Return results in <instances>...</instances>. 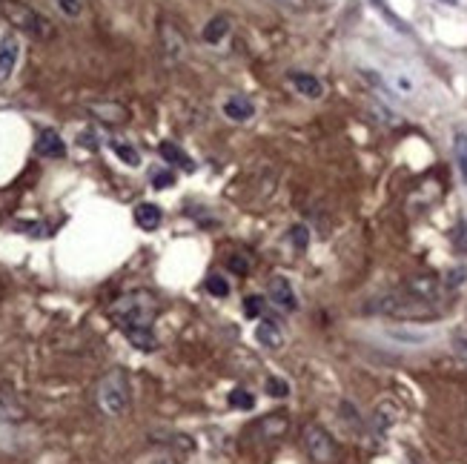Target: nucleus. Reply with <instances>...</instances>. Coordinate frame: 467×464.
Returning <instances> with one entry per match:
<instances>
[{"instance_id":"nucleus-19","label":"nucleus","mask_w":467,"mask_h":464,"mask_svg":"<svg viewBox=\"0 0 467 464\" xmlns=\"http://www.w3.org/2000/svg\"><path fill=\"white\" fill-rule=\"evenodd\" d=\"M453 152H456L459 172H461V178L467 181V135H464V132L456 135V141H453Z\"/></svg>"},{"instance_id":"nucleus-5","label":"nucleus","mask_w":467,"mask_h":464,"mask_svg":"<svg viewBox=\"0 0 467 464\" xmlns=\"http://www.w3.org/2000/svg\"><path fill=\"white\" fill-rule=\"evenodd\" d=\"M304 444H307V453L313 456L319 464H327V461H333L335 444H333L330 433H327L321 424H307V427H304Z\"/></svg>"},{"instance_id":"nucleus-23","label":"nucleus","mask_w":467,"mask_h":464,"mask_svg":"<svg viewBox=\"0 0 467 464\" xmlns=\"http://www.w3.org/2000/svg\"><path fill=\"white\" fill-rule=\"evenodd\" d=\"M207 290L215 298H224V295H230V281H227V278H221V275H209L207 278Z\"/></svg>"},{"instance_id":"nucleus-34","label":"nucleus","mask_w":467,"mask_h":464,"mask_svg":"<svg viewBox=\"0 0 467 464\" xmlns=\"http://www.w3.org/2000/svg\"><path fill=\"white\" fill-rule=\"evenodd\" d=\"M442 3H445V6H456V0H442Z\"/></svg>"},{"instance_id":"nucleus-17","label":"nucleus","mask_w":467,"mask_h":464,"mask_svg":"<svg viewBox=\"0 0 467 464\" xmlns=\"http://www.w3.org/2000/svg\"><path fill=\"white\" fill-rule=\"evenodd\" d=\"M89 112H92V115H101V120H106V123L127 120V109L118 106V104H92Z\"/></svg>"},{"instance_id":"nucleus-31","label":"nucleus","mask_w":467,"mask_h":464,"mask_svg":"<svg viewBox=\"0 0 467 464\" xmlns=\"http://www.w3.org/2000/svg\"><path fill=\"white\" fill-rule=\"evenodd\" d=\"M20 230H26V235H46V227L43 224H18Z\"/></svg>"},{"instance_id":"nucleus-16","label":"nucleus","mask_w":467,"mask_h":464,"mask_svg":"<svg viewBox=\"0 0 467 464\" xmlns=\"http://www.w3.org/2000/svg\"><path fill=\"white\" fill-rule=\"evenodd\" d=\"M227 35H230V17H224V15L212 17V20L204 26V41H207V43H221Z\"/></svg>"},{"instance_id":"nucleus-15","label":"nucleus","mask_w":467,"mask_h":464,"mask_svg":"<svg viewBox=\"0 0 467 464\" xmlns=\"http://www.w3.org/2000/svg\"><path fill=\"white\" fill-rule=\"evenodd\" d=\"M256 338H258V344H261V347H270V350H278V347L284 344L281 330H278L272 321L258 324V327H256Z\"/></svg>"},{"instance_id":"nucleus-20","label":"nucleus","mask_w":467,"mask_h":464,"mask_svg":"<svg viewBox=\"0 0 467 464\" xmlns=\"http://www.w3.org/2000/svg\"><path fill=\"white\" fill-rule=\"evenodd\" d=\"M112 149H115V155H118V158H120L123 164H130V167H138V164H141V155H138L135 146L120 143V141H112Z\"/></svg>"},{"instance_id":"nucleus-28","label":"nucleus","mask_w":467,"mask_h":464,"mask_svg":"<svg viewBox=\"0 0 467 464\" xmlns=\"http://www.w3.org/2000/svg\"><path fill=\"white\" fill-rule=\"evenodd\" d=\"M290 238H293V244H295V250H307L309 232H307V227H304V224H295V227L290 230Z\"/></svg>"},{"instance_id":"nucleus-26","label":"nucleus","mask_w":467,"mask_h":464,"mask_svg":"<svg viewBox=\"0 0 467 464\" xmlns=\"http://www.w3.org/2000/svg\"><path fill=\"white\" fill-rule=\"evenodd\" d=\"M55 3H57V9L64 12L67 17H78L83 12V0H55Z\"/></svg>"},{"instance_id":"nucleus-2","label":"nucleus","mask_w":467,"mask_h":464,"mask_svg":"<svg viewBox=\"0 0 467 464\" xmlns=\"http://www.w3.org/2000/svg\"><path fill=\"white\" fill-rule=\"evenodd\" d=\"M372 313H384V316H393V318H433L439 309L433 307V301H424L407 290H398V293H390L384 298H376L370 304Z\"/></svg>"},{"instance_id":"nucleus-13","label":"nucleus","mask_w":467,"mask_h":464,"mask_svg":"<svg viewBox=\"0 0 467 464\" xmlns=\"http://www.w3.org/2000/svg\"><path fill=\"white\" fill-rule=\"evenodd\" d=\"M123 335L130 338V344L141 353H152V350H158V338L152 335V327H130V330H120Z\"/></svg>"},{"instance_id":"nucleus-6","label":"nucleus","mask_w":467,"mask_h":464,"mask_svg":"<svg viewBox=\"0 0 467 464\" xmlns=\"http://www.w3.org/2000/svg\"><path fill=\"white\" fill-rule=\"evenodd\" d=\"M267 293H270V301L272 304H278L281 309H298V298H295V290L290 287V281L287 278H281V275H275L272 281H270V287H267Z\"/></svg>"},{"instance_id":"nucleus-1","label":"nucleus","mask_w":467,"mask_h":464,"mask_svg":"<svg viewBox=\"0 0 467 464\" xmlns=\"http://www.w3.org/2000/svg\"><path fill=\"white\" fill-rule=\"evenodd\" d=\"M109 316H112V321H115L120 330H130V327H152L155 316H158V301H155V295L146 293V290H135V293L120 295V298L109 307Z\"/></svg>"},{"instance_id":"nucleus-32","label":"nucleus","mask_w":467,"mask_h":464,"mask_svg":"<svg viewBox=\"0 0 467 464\" xmlns=\"http://www.w3.org/2000/svg\"><path fill=\"white\" fill-rule=\"evenodd\" d=\"M230 269L232 272H246V269H250V264H246L244 258H230Z\"/></svg>"},{"instance_id":"nucleus-7","label":"nucleus","mask_w":467,"mask_h":464,"mask_svg":"<svg viewBox=\"0 0 467 464\" xmlns=\"http://www.w3.org/2000/svg\"><path fill=\"white\" fill-rule=\"evenodd\" d=\"M18 57H20V43L15 35H6L0 41V83H6L18 66Z\"/></svg>"},{"instance_id":"nucleus-24","label":"nucleus","mask_w":467,"mask_h":464,"mask_svg":"<svg viewBox=\"0 0 467 464\" xmlns=\"http://www.w3.org/2000/svg\"><path fill=\"white\" fill-rule=\"evenodd\" d=\"M264 387H267V393H270V395H275V398L290 395V384H287L284 379H278V376H267Z\"/></svg>"},{"instance_id":"nucleus-10","label":"nucleus","mask_w":467,"mask_h":464,"mask_svg":"<svg viewBox=\"0 0 467 464\" xmlns=\"http://www.w3.org/2000/svg\"><path fill=\"white\" fill-rule=\"evenodd\" d=\"M404 290L413 293V295H419V298H424V301H439V295H442L439 281H435V278H424V275L410 278V281L404 284Z\"/></svg>"},{"instance_id":"nucleus-21","label":"nucleus","mask_w":467,"mask_h":464,"mask_svg":"<svg viewBox=\"0 0 467 464\" xmlns=\"http://www.w3.org/2000/svg\"><path fill=\"white\" fill-rule=\"evenodd\" d=\"M230 405H232L235 410H253V407H256V395L246 393L244 387H238V390L230 393Z\"/></svg>"},{"instance_id":"nucleus-9","label":"nucleus","mask_w":467,"mask_h":464,"mask_svg":"<svg viewBox=\"0 0 467 464\" xmlns=\"http://www.w3.org/2000/svg\"><path fill=\"white\" fill-rule=\"evenodd\" d=\"M290 83L298 89V95H304V98L319 101V98L324 95V83H321L316 75H309V72H293V75H290Z\"/></svg>"},{"instance_id":"nucleus-11","label":"nucleus","mask_w":467,"mask_h":464,"mask_svg":"<svg viewBox=\"0 0 467 464\" xmlns=\"http://www.w3.org/2000/svg\"><path fill=\"white\" fill-rule=\"evenodd\" d=\"M161 221H164V212H161L158 204H138V206H135V224H138L141 230L152 232V230L161 227Z\"/></svg>"},{"instance_id":"nucleus-8","label":"nucleus","mask_w":467,"mask_h":464,"mask_svg":"<svg viewBox=\"0 0 467 464\" xmlns=\"http://www.w3.org/2000/svg\"><path fill=\"white\" fill-rule=\"evenodd\" d=\"M35 152L41 155V158H64L67 155V143L64 138H60L55 129H43L35 141Z\"/></svg>"},{"instance_id":"nucleus-29","label":"nucleus","mask_w":467,"mask_h":464,"mask_svg":"<svg viewBox=\"0 0 467 464\" xmlns=\"http://www.w3.org/2000/svg\"><path fill=\"white\" fill-rule=\"evenodd\" d=\"M341 413H344V421H350L353 427H361V419L356 416V410H353L350 401H344V405H341Z\"/></svg>"},{"instance_id":"nucleus-14","label":"nucleus","mask_w":467,"mask_h":464,"mask_svg":"<svg viewBox=\"0 0 467 464\" xmlns=\"http://www.w3.org/2000/svg\"><path fill=\"white\" fill-rule=\"evenodd\" d=\"M224 112H227V118H232V120H250L253 115H256V106H253V101L250 98H244V95H232L227 104H224Z\"/></svg>"},{"instance_id":"nucleus-27","label":"nucleus","mask_w":467,"mask_h":464,"mask_svg":"<svg viewBox=\"0 0 467 464\" xmlns=\"http://www.w3.org/2000/svg\"><path fill=\"white\" fill-rule=\"evenodd\" d=\"M261 309H264V301H261L258 295L244 298V316H246V318H258V316H261Z\"/></svg>"},{"instance_id":"nucleus-12","label":"nucleus","mask_w":467,"mask_h":464,"mask_svg":"<svg viewBox=\"0 0 467 464\" xmlns=\"http://www.w3.org/2000/svg\"><path fill=\"white\" fill-rule=\"evenodd\" d=\"M161 46H164V52H167L169 60H178L183 55V35L178 32L172 23H167V20L161 23Z\"/></svg>"},{"instance_id":"nucleus-25","label":"nucleus","mask_w":467,"mask_h":464,"mask_svg":"<svg viewBox=\"0 0 467 464\" xmlns=\"http://www.w3.org/2000/svg\"><path fill=\"white\" fill-rule=\"evenodd\" d=\"M172 183H175L172 172H167V169H155L152 172V187L155 190H167V187H172Z\"/></svg>"},{"instance_id":"nucleus-4","label":"nucleus","mask_w":467,"mask_h":464,"mask_svg":"<svg viewBox=\"0 0 467 464\" xmlns=\"http://www.w3.org/2000/svg\"><path fill=\"white\" fill-rule=\"evenodd\" d=\"M4 15L9 17L12 26L23 29V32H29L32 38H49V32H52L49 20H46L43 15H38L35 9L23 6L20 0H9V3H4Z\"/></svg>"},{"instance_id":"nucleus-30","label":"nucleus","mask_w":467,"mask_h":464,"mask_svg":"<svg viewBox=\"0 0 467 464\" xmlns=\"http://www.w3.org/2000/svg\"><path fill=\"white\" fill-rule=\"evenodd\" d=\"M453 244L459 246V250H467V224H461V227L453 232Z\"/></svg>"},{"instance_id":"nucleus-33","label":"nucleus","mask_w":467,"mask_h":464,"mask_svg":"<svg viewBox=\"0 0 467 464\" xmlns=\"http://www.w3.org/2000/svg\"><path fill=\"white\" fill-rule=\"evenodd\" d=\"M456 353L467 361V342H464V338H459V342H456Z\"/></svg>"},{"instance_id":"nucleus-3","label":"nucleus","mask_w":467,"mask_h":464,"mask_svg":"<svg viewBox=\"0 0 467 464\" xmlns=\"http://www.w3.org/2000/svg\"><path fill=\"white\" fill-rule=\"evenodd\" d=\"M98 405L106 416H123L130 410V381L123 370H112L98 381Z\"/></svg>"},{"instance_id":"nucleus-22","label":"nucleus","mask_w":467,"mask_h":464,"mask_svg":"<svg viewBox=\"0 0 467 464\" xmlns=\"http://www.w3.org/2000/svg\"><path fill=\"white\" fill-rule=\"evenodd\" d=\"M23 419V410L15 405L12 398L0 395V421H20Z\"/></svg>"},{"instance_id":"nucleus-35","label":"nucleus","mask_w":467,"mask_h":464,"mask_svg":"<svg viewBox=\"0 0 467 464\" xmlns=\"http://www.w3.org/2000/svg\"><path fill=\"white\" fill-rule=\"evenodd\" d=\"M158 464H164V461H158Z\"/></svg>"},{"instance_id":"nucleus-18","label":"nucleus","mask_w":467,"mask_h":464,"mask_svg":"<svg viewBox=\"0 0 467 464\" xmlns=\"http://www.w3.org/2000/svg\"><path fill=\"white\" fill-rule=\"evenodd\" d=\"M161 155H164V158H167L169 164H178V167H183V169H193V161L183 155V149H178V146L169 143V141L161 143Z\"/></svg>"}]
</instances>
